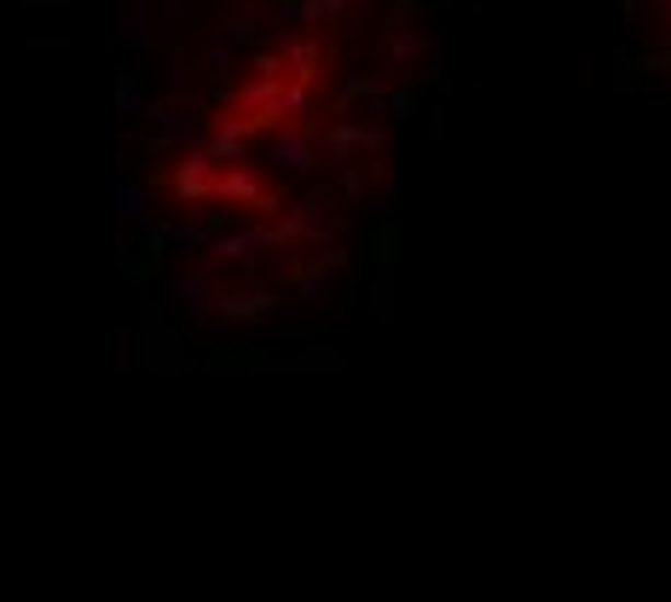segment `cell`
<instances>
[{"label":"cell","instance_id":"obj_1","mask_svg":"<svg viewBox=\"0 0 671 602\" xmlns=\"http://www.w3.org/2000/svg\"><path fill=\"white\" fill-rule=\"evenodd\" d=\"M215 204L278 215V209H284V192H278V186H267V180H261L250 163H220V174H215Z\"/></svg>","mask_w":671,"mask_h":602},{"label":"cell","instance_id":"obj_2","mask_svg":"<svg viewBox=\"0 0 671 602\" xmlns=\"http://www.w3.org/2000/svg\"><path fill=\"white\" fill-rule=\"evenodd\" d=\"M267 163L290 169V174H301V169L319 163V139H313V128L301 123V116H284V123H278V134L267 139Z\"/></svg>","mask_w":671,"mask_h":602},{"label":"cell","instance_id":"obj_3","mask_svg":"<svg viewBox=\"0 0 671 602\" xmlns=\"http://www.w3.org/2000/svg\"><path fill=\"white\" fill-rule=\"evenodd\" d=\"M267 244H273V238L261 232V227H250V232H232V238H220V232H215L209 255H215V261H227V267H255L261 250H267Z\"/></svg>","mask_w":671,"mask_h":602},{"label":"cell","instance_id":"obj_4","mask_svg":"<svg viewBox=\"0 0 671 602\" xmlns=\"http://www.w3.org/2000/svg\"><path fill=\"white\" fill-rule=\"evenodd\" d=\"M284 220L267 232L273 244H308V238H324V220L313 215V209H278Z\"/></svg>","mask_w":671,"mask_h":602},{"label":"cell","instance_id":"obj_5","mask_svg":"<svg viewBox=\"0 0 671 602\" xmlns=\"http://www.w3.org/2000/svg\"><path fill=\"white\" fill-rule=\"evenodd\" d=\"M169 301H186L197 319H215V308H220V296H215L209 278H169Z\"/></svg>","mask_w":671,"mask_h":602},{"label":"cell","instance_id":"obj_6","mask_svg":"<svg viewBox=\"0 0 671 602\" xmlns=\"http://www.w3.org/2000/svg\"><path fill=\"white\" fill-rule=\"evenodd\" d=\"M116 215L122 220H139V227H146L151 220V197H146V186H134V180H116Z\"/></svg>","mask_w":671,"mask_h":602},{"label":"cell","instance_id":"obj_7","mask_svg":"<svg viewBox=\"0 0 671 602\" xmlns=\"http://www.w3.org/2000/svg\"><path fill=\"white\" fill-rule=\"evenodd\" d=\"M382 146V128H354V123H342L331 134V151L336 157H348V151H377Z\"/></svg>","mask_w":671,"mask_h":602},{"label":"cell","instance_id":"obj_8","mask_svg":"<svg viewBox=\"0 0 671 602\" xmlns=\"http://www.w3.org/2000/svg\"><path fill=\"white\" fill-rule=\"evenodd\" d=\"M423 47H429V35H423V30H394V42H389V53H394L400 70H412L417 58H423Z\"/></svg>","mask_w":671,"mask_h":602},{"label":"cell","instance_id":"obj_9","mask_svg":"<svg viewBox=\"0 0 671 602\" xmlns=\"http://www.w3.org/2000/svg\"><path fill=\"white\" fill-rule=\"evenodd\" d=\"M267 308H273L267 296H220V308H215V313H227V319H261Z\"/></svg>","mask_w":671,"mask_h":602},{"label":"cell","instance_id":"obj_10","mask_svg":"<svg viewBox=\"0 0 671 602\" xmlns=\"http://www.w3.org/2000/svg\"><path fill=\"white\" fill-rule=\"evenodd\" d=\"M180 244H192V250H209L215 244V220H186V227H174Z\"/></svg>","mask_w":671,"mask_h":602},{"label":"cell","instance_id":"obj_11","mask_svg":"<svg viewBox=\"0 0 671 602\" xmlns=\"http://www.w3.org/2000/svg\"><path fill=\"white\" fill-rule=\"evenodd\" d=\"M296 290L313 296V301H324V273H319V267H296Z\"/></svg>","mask_w":671,"mask_h":602}]
</instances>
